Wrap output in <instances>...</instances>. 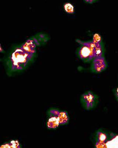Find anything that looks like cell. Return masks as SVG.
Masks as SVG:
<instances>
[{
  "mask_svg": "<svg viewBox=\"0 0 118 148\" xmlns=\"http://www.w3.org/2000/svg\"><path fill=\"white\" fill-rule=\"evenodd\" d=\"M36 47L30 40L12 47L4 60L7 74L16 75L28 68L36 58Z\"/></svg>",
  "mask_w": 118,
  "mask_h": 148,
  "instance_id": "1",
  "label": "cell"
},
{
  "mask_svg": "<svg viewBox=\"0 0 118 148\" xmlns=\"http://www.w3.org/2000/svg\"><path fill=\"white\" fill-rule=\"evenodd\" d=\"M48 118L46 122V125L48 129L56 128L60 124L57 116Z\"/></svg>",
  "mask_w": 118,
  "mask_h": 148,
  "instance_id": "2",
  "label": "cell"
},
{
  "mask_svg": "<svg viewBox=\"0 0 118 148\" xmlns=\"http://www.w3.org/2000/svg\"><path fill=\"white\" fill-rule=\"evenodd\" d=\"M57 117L60 124H65L68 121V116L67 114L65 112H59Z\"/></svg>",
  "mask_w": 118,
  "mask_h": 148,
  "instance_id": "3",
  "label": "cell"
},
{
  "mask_svg": "<svg viewBox=\"0 0 118 148\" xmlns=\"http://www.w3.org/2000/svg\"><path fill=\"white\" fill-rule=\"evenodd\" d=\"M65 9L66 12L71 13L73 12V7L70 4H66L65 6Z\"/></svg>",
  "mask_w": 118,
  "mask_h": 148,
  "instance_id": "4",
  "label": "cell"
}]
</instances>
